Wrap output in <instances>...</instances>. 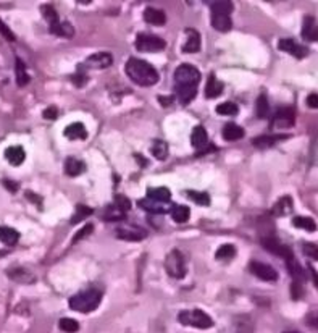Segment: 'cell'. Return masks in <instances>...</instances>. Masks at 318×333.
I'll use <instances>...</instances> for the list:
<instances>
[{
  "instance_id": "cell-27",
  "label": "cell",
  "mask_w": 318,
  "mask_h": 333,
  "mask_svg": "<svg viewBox=\"0 0 318 333\" xmlns=\"http://www.w3.org/2000/svg\"><path fill=\"white\" fill-rule=\"evenodd\" d=\"M84 170H86V165H84V162H81V160H78L75 157H70L65 160V173L66 175L78 176V175L83 173Z\"/></svg>"
},
{
  "instance_id": "cell-37",
  "label": "cell",
  "mask_w": 318,
  "mask_h": 333,
  "mask_svg": "<svg viewBox=\"0 0 318 333\" xmlns=\"http://www.w3.org/2000/svg\"><path fill=\"white\" fill-rule=\"evenodd\" d=\"M255 112H257L259 118H266L270 115V104H268V99L265 96H260L257 99V104H255Z\"/></svg>"
},
{
  "instance_id": "cell-33",
  "label": "cell",
  "mask_w": 318,
  "mask_h": 333,
  "mask_svg": "<svg viewBox=\"0 0 318 333\" xmlns=\"http://www.w3.org/2000/svg\"><path fill=\"white\" fill-rule=\"evenodd\" d=\"M292 225L296 228H301L305 231H316V224L315 220L310 217H304V215H297L292 218Z\"/></svg>"
},
{
  "instance_id": "cell-11",
  "label": "cell",
  "mask_w": 318,
  "mask_h": 333,
  "mask_svg": "<svg viewBox=\"0 0 318 333\" xmlns=\"http://www.w3.org/2000/svg\"><path fill=\"white\" fill-rule=\"evenodd\" d=\"M278 47L280 50H283V52H288L289 55L296 57V58H304L309 55V49L301 46V44H297L296 41H292V39H281V41L278 42Z\"/></svg>"
},
{
  "instance_id": "cell-50",
  "label": "cell",
  "mask_w": 318,
  "mask_h": 333,
  "mask_svg": "<svg viewBox=\"0 0 318 333\" xmlns=\"http://www.w3.org/2000/svg\"><path fill=\"white\" fill-rule=\"evenodd\" d=\"M75 81V84L78 86V87H81V86H84V83L87 81V78H86V75L84 73H81V72H78V73H75L73 75V78H71Z\"/></svg>"
},
{
  "instance_id": "cell-10",
  "label": "cell",
  "mask_w": 318,
  "mask_h": 333,
  "mask_svg": "<svg viewBox=\"0 0 318 333\" xmlns=\"http://www.w3.org/2000/svg\"><path fill=\"white\" fill-rule=\"evenodd\" d=\"M249 270L255 277L263 280V281H276L278 280V272H276L271 265L263 264V262L252 260L249 264Z\"/></svg>"
},
{
  "instance_id": "cell-45",
  "label": "cell",
  "mask_w": 318,
  "mask_h": 333,
  "mask_svg": "<svg viewBox=\"0 0 318 333\" xmlns=\"http://www.w3.org/2000/svg\"><path fill=\"white\" fill-rule=\"evenodd\" d=\"M92 230H94V225H86V227H83L81 228L78 233L75 235V238H73V243H78V241H81V239H84L86 236H89L90 233H92Z\"/></svg>"
},
{
  "instance_id": "cell-34",
  "label": "cell",
  "mask_w": 318,
  "mask_h": 333,
  "mask_svg": "<svg viewBox=\"0 0 318 333\" xmlns=\"http://www.w3.org/2000/svg\"><path fill=\"white\" fill-rule=\"evenodd\" d=\"M125 214H126V212H123L120 207H117L115 204H111L104 210V220H107V221H120V220H125Z\"/></svg>"
},
{
  "instance_id": "cell-5",
  "label": "cell",
  "mask_w": 318,
  "mask_h": 333,
  "mask_svg": "<svg viewBox=\"0 0 318 333\" xmlns=\"http://www.w3.org/2000/svg\"><path fill=\"white\" fill-rule=\"evenodd\" d=\"M165 270L171 278L181 280L186 277V262H184V256L181 251L173 249L167 254L165 259Z\"/></svg>"
},
{
  "instance_id": "cell-2",
  "label": "cell",
  "mask_w": 318,
  "mask_h": 333,
  "mask_svg": "<svg viewBox=\"0 0 318 333\" xmlns=\"http://www.w3.org/2000/svg\"><path fill=\"white\" fill-rule=\"evenodd\" d=\"M100 301H102V293L99 290H86L78 293L75 296H71L68 301V306L76 312L87 314V312H92L99 307Z\"/></svg>"
},
{
  "instance_id": "cell-16",
  "label": "cell",
  "mask_w": 318,
  "mask_h": 333,
  "mask_svg": "<svg viewBox=\"0 0 318 333\" xmlns=\"http://www.w3.org/2000/svg\"><path fill=\"white\" fill-rule=\"evenodd\" d=\"M223 89H224V84L217 78V75L210 73V76L207 79V86H205V97L207 99L220 97L223 94Z\"/></svg>"
},
{
  "instance_id": "cell-3",
  "label": "cell",
  "mask_w": 318,
  "mask_h": 333,
  "mask_svg": "<svg viewBox=\"0 0 318 333\" xmlns=\"http://www.w3.org/2000/svg\"><path fill=\"white\" fill-rule=\"evenodd\" d=\"M179 324L183 325H189V327H196L207 330L213 327V320L212 317L200 309H191V310H181L178 316Z\"/></svg>"
},
{
  "instance_id": "cell-19",
  "label": "cell",
  "mask_w": 318,
  "mask_h": 333,
  "mask_svg": "<svg viewBox=\"0 0 318 333\" xmlns=\"http://www.w3.org/2000/svg\"><path fill=\"white\" fill-rule=\"evenodd\" d=\"M289 136L288 135H273V136H257L254 141H252V144L255 147H259V149H268L271 146H275L276 143H280V141H284V139H288Z\"/></svg>"
},
{
  "instance_id": "cell-55",
  "label": "cell",
  "mask_w": 318,
  "mask_h": 333,
  "mask_svg": "<svg viewBox=\"0 0 318 333\" xmlns=\"http://www.w3.org/2000/svg\"><path fill=\"white\" fill-rule=\"evenodd\" d=\"M284 333H301V331H284Z\"/></svg>"
},
{
  "instance_id": "cell-42",
  "label": "cell",
  "mask_w": 318,
  "mask_h": 333,
  "mask_svg": "<svg viewBox=\"0 0 318 333\" xmlns=\"http://www.w3.org/2000/svg\"><path fill=\"white\" fill-rule=\"evenodd\" d=\"M217 114L218 115H236V114H239V107L234 102H223L217 105Z\"/></svg>"
},
{
  "instance_id": "cell-52",
  "label": "cell",
  "mask_w": 318,
  "mask_h": 333,
  "mask_svg": "<svg viewBox=\"0 0 318 333\" xmlns=\"http://www.w3.org/2000/svg\"><path fill=\"white\" fill-rule=\"evenodd\" d=\"M309 272H310V275H312V278H313V283H315V286L318 288V272L312 267V265H309Z\"/></svg>"
},
{
  "instance_id": "cell-39",
  "label": "cell",
  "mask_w": 318,
  "mask_h": 333,
  "mask_svg": "<svg viewBox=\"0 0 318 333\" xmlns=\"http://www.w3.org/2000/svg\"><path fill=\"white\" fill-rule=\"evenodd\" d=\"M58 327L61 331H65V333H76L79 330V324L75 320V319H70V317H63V319H60L58 322Z\"/></svg>"
},
{
  "instance_id": "cell-53",
  "label": "cell",
  "mask_w": 318,
  "mask_h": 333,
  "mask_svg": "<svg viewBox=\"0 0 318 333\" xmlns=\"http://www.w3.org/2000/svg\"><path fill=\"white\" fill-rule=\"evenodd\" d=\"M4 185L8 188V191H12V193H15V191L18 189V185L13 183V181H4Z\"/></svg>"
},
{
  "instance_id": "cell-8",
  "label": "cell",
  "mask_w": 318,
  "mask_h": 333,
  "mask_svg": "<svg viewBox=\"0 0 318 333\" xmlns=\"http://www.w3.org/2000/svg\"><path fill=\"white\" fill-rule=\"evenodd\" d=\"M296 123V114L291 107H281L276 110V114L271 120V128L275 129H283V128H291Z\"/></svg>"
},
{
  "instance_id": "cell-6",
  "label": "cell",
  "mask_w": 318,
  "mask_h": 333,
  "mask_svg": "<svg viewBox=\"0 0 318 333\" xmlns=\"http://www.w3.org/2000/svg\"><path fill=\"white\" fill-rule=\"evenodd\" d=\"M167 42L162 37L153 34H144L141 33L136 39V49L139 52H162L165 50Z\"/></svg>"
},
{
  "instance_id": "cell-14",
  "label": "cell",
  "mask_w": 318,
  "mask_h": 333,
  "mask_svg": "<svg viewBox=\"0 0 318 333\" xmlns=\"http://www.w3.org/2000/svg\"><path fill=\"white\" fill-rule=\"evenodd\" d=\"M144 21L152 26H163L167 23V15L163 10H158L155 7H147L144 10Z\"/></svg>"
},
{
  "instance_id": "cell-20",
  "label": "cell",
  "mask_w": 318,
  "mask_h": 333,
  "mask_svg": "<svg viewBox=\"0 0 318 333\" xmlns=\"http://www.w3.org/2000/svg\"><path fill=\"white\" fill-rule=\"evenodd\" d=\"M207 143H209V135H207V131H205V128L200 125L194 128L192 135H191V144L196 149L202 150L205 146H207Z\"/></svg>"
},
{
  "instance_id": "cell-49",
  "label": "cell",
  "mask_w": 318,
  "mask_h": 333,
  "mask_svg": "<svg viewBox=\"0 0 318 333\" xmlns=\"http://www.w3.org/2000/svg\"><path fill=\"white\" fill-rule=\"evenodd\" d=\"M42 117H44L46 120H55V118L58 117V110H57V107H47V108L44 110Z\"/></svg>"
},
{
  "instance_id": "cell-29",
  "label": "cell",
  "mask_w": 318,
  "mask_h": 333,
  "mask_svg": "<svg viewBox=\"0 0 318 333\" xmlns=\"http://www.w3.org/2000/svg\"><path fill=\"white\" fill-rule=\"evenodd\" d=\"M50 33L55 36H61V37H73L75 36V28L71 26L68 21H58L54 26H49Z\"/></svg>"
},
{
  "instance_id": "cell-1",
  "label": "cell",
  "mask_w": 318,
  "mask_h": 333,
  "mask_svg": "<svg viewBox=\"0 0 318 333\" xmlns=\"http://www.w3.org/2000/svg\"><path fill=\"white\" fill-rule=\"evenodd\" d=\"M125 72L132 83H136L142 87H150L153 84H157L160 79L155 68L150 63H147L146 60H141L136 57H131L128 60Z\"/></svg>"
},
{
  "instance_id": "cell-17",
  "label": "cell",
  "mask_w": 318,
  "mask_h": 333,
  "mask_svg": "<svg viewBox=\"0 0 318 333\" xmlns=\"http://www.w3.org/2000/svg\"><path fill=\"white\" fill-rule=\"evenodd\" d=\"M188 34V41L183 46V52L184 54H196L200 50V34L196 31V29L188 28L186 29Z\"/></svg>"
},
{
  "instance_id": "cell-38",
  "label": "cell",
  "mask_w": 318,
  "mask_h": 333,
  "mask_svg": "<svg viewBox=\"0 0 318 333\" xmlns=\"http://www.w3.org/2000/svg\"><path fill=\"white\" fill-rule=\"evenodd\" d=\"M186 196L199 206H209L210 204V197L207 193H199V191L189 189V191H186Z\"/></svg>"
},
{
  "instance_id": "cell-32",
  "label": "cell",
  "mask_w": 318,
  "mask_h": 333,
  "mask_svg": "<svg viewBox=\"0 0 318 333\" xmlns=\"http://www.w3.org/2000/svg\"><path fill=\"white\" fill-rule=\"evenodd\" d=\"M15 73H16V84L19 87H23L29 83V75L26 72V66L23 63V60L21 58H16V62H15Z\"/></svg>"
},
{
  "instance_id": "cell-25",
  "label": "cell",
  "mask_w": 318,
  "mask_h": 333,
  "mask_svg": "<svg viewBox=\"0 0 318 333\" xmlns=\"http://www.w3.org/2000/svg\"><path fill=\"white\" fill-rule=\"evenodd\" d=\"M0 241L7 246H15L19 241V233L12 227H0Z\"/></svg>"
},
{
  "instance_id": "cell-48",
  "label": "cell",
  "mask_w": 318,
  "mask_h": 333,
  "mask_svg": "<svg viewBox=\"0 0 318 333\" xmlns=\"http://www.w3.org/2000/svg\"><path fill=\"white\" fill-rule=\"evenodd\" d=\"M291 293H292V299H301L302 295H304V290H302V285L301 283H297V281H292V285H291Z\"/></svg>"
},
{
  "instance_id": "cell-44",
  "label": "cell",
  "mask_w": 318,
  "mask_h": 333,
  "mask_svg": "<svg viewBox=\"0 0 318 333\" xmlns=\"http://www.w3.org/2000/svg\"><path fill=\"white\" fill-rule=\"evenodd\" d=\"M113 204H115L117 207H120L123 212H128V210L131 209V206H132L131 201H129L126 196H120V194L115 196V203H113Z\"/></svg>"
},
{
  "instance_id": "cell-13",
  "label": "cell",
  "mask_w": 318,
  "mask_h": 333,
  "mask_svg": "<svg viewBox=\"0 0 318 333\" xmlns=\"http://www.w3.org/2000/svg\"><path fill=\"white\" fill-rule=\"evenodd\" d=\"M302 37L307 42L318 41V25L313 16H305L302 23Z\"/></svg>"
},
{
  "instance_id": "cell-7",
  "label": "cell",
  "mask_w": 318,
  "mask_h": 333,
  "mask_svg": "<svg viewBox=\"0 0 318 333\" xmlns=\"http://www.w3.org/2000/svg\"><path fill=\"white\" fill-rule=\"evenodd\" d=\"M260 243H262V246H263L266 251H268V252H271V254H276V256L281 257V259H284V260H289V259L294 257L292 251H291L288 246L281 245L280 239L275 238V236H263Z\"/></svg>"
},
{
  "instance_id": "cell-28",
  "label": "cell",
  "mask_w": 318,
  "mask_h": 333,
  "mask_svg": "<svg viewBox=\"0 0 318 333\" xmlns=\"http://www.w3.org/2000/svg\"><path fill=\"white\" fill-rule=\"evenodd\" d=\"M147 199L160 201V203H170L171 193H170V189L165 188V186H160V188H149V189H147Z\"/></svg>"
},
{
  "instance_id": "cell-41",
  "label": "cell",
  "mask_w": 318,
  "mask_h": 333,
  "mask_svg": "<svg viewBox=\"0 0 318 333\" xmlns=\"http://www.w3.org/2000/svg\"><path fill=\"white\" fill-rule=\"evenodd\" d=\"M234 254H236V248L233 245H223L218 248L217 256L215 257H217L218 260H230L234 257Z\"/></svg>"
},
{
  "instance_id": "cell-46",
  "label": "cell",
  "mask_w": 318,
  "mask_h": 333,
  "mask_svg": "<svg viewBox=\"0 0 318 333\" xmlns=\"http://www.w3.org/2000/svg\"><path fill=\"white\" fill-rule=\"evenodd\" d=\"M0 34H2L5 39H8V41H15V39H16L15 34H13V31L2 21V19H0Z\"/></svg>"
},
{
  "instance_id": "cell-30",
  "label": "cell",
  "mask_w": 318,
  "mask_h": 333,
  "mask_svg": "<svg viewBox=\"0 0 318 333\" xmlns=\"http://www.w3.org/2000/svg\"><path fill=\"white\" fill-rule=\"evenodd\" d=\"M210 8H212V15H230L233 12V2H228V0H215V2H209Z\"/></svg>"
},
{
  "instance_id": "cell-36",
  "label": "cell",
  "mask_w": 318,
  "mask_h": 333,
  "mask_svg": "<svg viewBox=\"0 0 318 333\" xmlns=\"http://www.w3.org/2000/svg\"><path fill=\"white\" fill-rule=\"evenodd\" d=\"M94 214V210H92L90 207H87V206H78L76 207V212H75V215L71 217V225H76V224H79L81 220H84V218H87L89 215H92Z\"/></svg>"
},
{
  "instance_id": "cell-35",
  "label": "cell",
  "mask_w": 318,
  "mask_h": 333,
  "mask_svg": "<svg viewBox=\"0 0 318 333\" xmlns=\"http://www.w3.org/2000/svg\"><path fill=\"white\" fill-rule=\"evenodd\" d=\"M150 150L157 160H165L168 157V146L165 141H153Z\"/></svg>"
},
{
  "instance_id": "cell-21",
  "label": "cell",
  "mask_w": 318,
  "mask_h": 333,
  "mask_svg": "<svg viewBox=\"0 0 318 333\" xmlns=\"http://www.w3.org/2000/svg\"><path fill=\"white\" fill-rule=\"evenodd\" d=\"M291 212H292V197L291 196H284L275 204L271 214L275 217H286V215H289Z\"/></svg>"
},
{
  "instance_id": "cell-54",
  "label": "cell",
  "mask_w": 318,
  "mask_h": 333,
  "mask_svg": "<svg viewBox=\"0 0 318 333\" xmlns=\"http://www.w3.org/2000/svg\"><path fill=\"white\" fill-rule=\"evenodd\" d=\"M158 102H162V104L168 105V104H171V102H173V97H158Z\"/></svg>"
},
{
  "instance_id": "cell-12",
  "label": "cell",
  "mask_w": 318,
  "mask_h": 333,
  "mask_svg": "<svg viewBox=\"0 0 318 333\" xmlns=\"http://www.w3.org/2000/svg\"><path fill=\"white\" fill-rule=\"evenodd\" d=\"M117 236L126 241H141L147 236V231L141 227H121L117 230Z\"/></svg>"
},
{
  "instance_id": "cell-31",
  "label": "cell",
  "mask_w": 318,
  "mask_h": 333,
  "mask_svg": "<svg viewBox=\"0 0 318 333\" xmlns=\"http://www.w3.org/2000/svg\"><path fill=\"white\" fill-rule=\"evenodd\" d=\"M170 214H171V218L176 221V224H184V221H188L189 217H191V209H189L188 206H178V204H174Z\"/></svg>"
},
{
  "instance_id": "cell-43",
  "label": "cell",
  "mask_w": 318,
  "mask_h": 333,
  "mask_svg": "<svg viewBox=\"0 0 318 333\" xmlns=\"http://www.w3.org/2000/svg\"><path fill=\"white\" fill-rule=\"evenodd\" d=\"M302 252L309 259L318 262V246L316 245H313V243H304L302 245Z\"/></svg>"
},
{
  "instance_id": "cell-22",
  "label": "cell",
  "mask_w": 318,
  "mask_h": 333,
  "mask_svg": "<svg viewBox=\"0 0 318 333\" xmlns=\"http://www.w3.org/2000/svg\"><path fill=\"white\" fill-rule=\"evenodd\" d=\"M63 135L68 138V139H86L87 138V129H86V126L83 125V123H79V122H76V123H71V125H68L65 129H63Z\"/></svg>"
},
{
  "instance_id": "cell-9",
  "label": "cell",
  "mask_w": 318,
  "mask_h": 333,
  "mask_svg": "<svg viewBox=\"0 0 318 333\" xmlns=\"http://www.w3.org/2000/svg\"><path fill=\"white\" fill-rule=\"evenodd\" d=\"M113 63V57L108 52H97L94 55L87 57L86 62L81 65L83 70H105Z\"/></svg>"
},
{
  "instance_id": "cell-23",
  "label": "cell",
  "mask_w": 318,
  "mask_h": 333,
  "mask_svg": "<svg viewBox=\"0 0 318 333\" xmlns=\"http://www.w3.org/2000/svg\"><path fill=\"white\" fill-rule=\"evenodd\" d=\"M286 265H288V270H289V274L291 277L294 278V281H297V283H304V281L307 280V275H305V272L304 269L301 267V264L297 262L296 257L289 259V260H286Z\"/></svg>"
},
{
  "instance_id": "cell-47",
  "label": "cell",
  "mask_w": 318,
  "mask_h": 333,
  "mask_svg": "<svg viewBox=\"0 0 318 333\" xmlns=\"http://www.w3.org/2000/svg\"><path fill=\"white\" fill-rule=\"evenodd\" d=\"M305 324L312 328H318V310H312L310 314H307Z\"/></svg>"
},
{
  "instance_id": "cell-15",
  "label": "cell",
  "mask_w": 318,
  "mask_h": 333,
  "mask_svg": "<svg viewBox=\"0 0 318 333\" xmlns=\"http://www.w3.org/2000/svg\"><path fill=\"white\" fill-rule=\"evenodd\" d=\"M174 204L170 203H160V201H152V199H141L139 207L146 209L149 212H155V214H165V212H171Z\"/></svg>"
},
{
  "instance_id": "cell-26",
  "label": "cell",
  "mask_w": 318,
  "mask_h": 333,
  "mask_svg": "<svg viewBox=\"0 0 318 333\" xmlns=\"http://www.w3.org/2000/svg\"><path fill=\"white\" fill-rule=\"evenodd\" d=\"M212 26L217 29V31L226 33L233 28V21L230 15H212Z\"/></svg>"
},
{
  "instance_id": "cell-4",
  "label": "cell",
  "mask_w": 318,
  "mask_h": 333,
  "mask_svg": "<svg viewBox=\"0 0 318 333\" xmlns=\"http://www.w3.org/2000/svg\"><path fill=\"white\" fill-rule=\"evenodd\" d=\"M200 81V72L189 63H183L174 72V83L176 87H197Z\"/></svg>"
},
{
  "instance_id": "cell-18",
  "label": "cell",
  "mask_w": 318,
  "mask_h": 333,
  "mask_svg": "<svg viewBox=\"0 0 318 333\" xmlns=\"http://www.w3.org/2000/svg\"><path fill=\"white\" fill-rule=\"evenodd\" d=\"M5 159L8 160L10 165L18 167V165H21L25 162L26 152H25V149L21 146H12V147H8L5 150Z\"/></svg>"
},
{
  "instance_id": "cell-24",
  "label": "cell",
  "mask_w": 318,
  "mask_h": 333,
  "mask_svg": "<svg viewBox=\"0 0 318 333\" xmlns=\"http://www.w3.org/2000/svg\"><path fill=\"white\" fill-rule=\"evenodd\" d=\"M221 135L223 138L226 139V141H238V139H242L244 135H245V131L244 128H241L239 125H236V123H226L221 131Z\"/></svg>"
},
{
  "instance_id": "cell-40",
  "label": "cell",
  "mask_w": 318,
  "mask_h": 333,
  "mask_svg": "<svg viewBox=\"0 0 318 333\" xmlns=\"http://www.w3.org/2000/svg\"><path fill=\"white\" fill-rule=\"evenodd\" d=\"M40 8H42V15H44V18L47 19L49 26H54V25H57V23L60 21L57 10H55L52 5H42Z\"/></svg>"
},
{
  "instance_id": "cell-51",
  "label": "cell",
  "mask_w": 318,
  "mask_h": 333,
  "mask_svg": "<svg viewBox=\"0 0 318 333\" xmlns=\"http://www.w3.org/2000/svg\"><path fill=\"white\" fill-rule=\"evenodd\" d=\"M307 105L310 108H318V94H310L307 97Z\"/></svg>"
}]
</instances>
